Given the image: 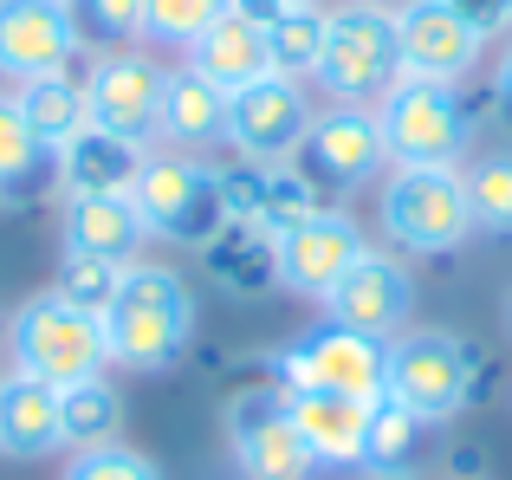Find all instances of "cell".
Masks as SVG:
<instances>
[{
    "instance_id": "19",
    "label": "cell",
    "mask_w": 512,
    "mask_h": 480,
    "mask_svg": "<svg viewBox=\"0 0 512 480\" xmlns=\"http://www.w3.org/2000/svg\"><path fill=\"white\" fill-rule=\"evenodd\" d=\"M143 156L150 150H137V143L85 124L78 137H65L59 150H52V182H59V195H130Z\"/></svg>"
},
{
    "instance_id": "24",
    "label": "cell",
    "mask_w": 512,
    "mask_h": 480,
    "mask_svg": "<svg viewBox=\"0 0 512 480\" xmlns=\"http://www.w3.org/2000/svg\"><path fill=\"white\" fill-rule=\"evenodd\" d=\"M13 104H20L26 130H33L46 150H59L65 137H78V130L91 124V117H85V85H78L72 72H46V78L13 85Z\"/></svg>"
},
{
    "instance_id": "1",
    "label": "cell",
    "mask_w": 512,
    "mask_h": 480,
    "mask_svg": "<svg viewBox=\"0 0 512 480\" xmlns=\"http://www.w3.org/2000/svg\"><path fill=\"white\" fill-rule=\"evenodd\" d=\"M104 351L124 370H169L195 344V292L163 260H130L117 299L104 305Z\"/></svg>"
},
{
    "instance_id": "3",
    "label": "cell",
    "mask_w": 512,
    "mask_h": 480,
    "mask_svg": "<svg viewBox=\"0 0 512 480\" xmlns=\"http://www.w3.org/2000/svg\"><path fill=\"white\" fill-rule=\"evenodd\" d=\"M130 202H137L150 240H169V247H208L214 234L227 228V195H221V169L201 163V156H163L150 150L130 182Z\"/></svg>"
},
{
    "instance_id": "18",
    "label": "cell",
    "mask_w": 512,
    "mask_h": 480,
    "mask_svg": "<svg viewBox=\"0 0 512 480\" xmlns=\"http://www.w3.org/2000/svg\"><path fill=\"white\" fill-rule=\"evenodd\" d=\"M59 247L85 253V260L130 266L143 247H150V228H143V215H137L130 195H65L59 202Z\"/></svg>"
},
{
    "instance_id": "22",
    "label": "cell",
    "mask_w": 512,
    "mask_h": 480,
    "mask_svg": "<svg viewBox=\"0 0 512 480\" xmlns=\"http://www.w3.org/2000/svg\"><path fill=\"white\" fill-rule=\"evenodd\" d=\"M182 65H195V72L208 78V85H221V91L253 85V78L273 72V59H266V26L240 20V13H221V20L182 52Z\"/></svg>"
},
{
    "instance_id": "33",
    "label": "cell",
    "mask_w": 512,
    "mask_h": 480,
    "mask_svg": "<svg viewBox=\"0 0 512 480\" xmlns=\"http://www.w3.org/2000/svg\"><path fill=\"white\" fill-rule=\"evenodd\" d=\"M59 480H163L143 448H124V442H104V448H78L72 461H65Z\"/></svg>"
},
{
    "instance_id": "12",
    "label": "cell",
    "mask_w": 512,
    "mask_h": 480,
    "mask_svg": "<svg viewBox=\"0 0 512 480\" xmlns=\"http://www.w3.org/2000/svg\"><path fill=\"white\" fill-rule=\"evenodd\" d=\"M292 163H299L318 189H338V195L363 189V182H376L389 169L383 124H376L370 104H331V111L312 117V130H305V143H299Z\"/></svg>"
},
{
    "instance_id": "32",
    "label": "cell",
    "mask_w": 512,
    "mask_h": 480,
    "mask_svg": "<svg viewBox=\"0 0 512 480\" xmlns=\"http://www.w3.org/2000/svg\"><path fill=\"white\" fill-rule=\"evenodd\" d=\"M415 442H422V422L409 416L402 403H376V416H370V455H363V468L370 474H402V461L415 455Z\"/></svg>"
},
{
    "instance_id": "39",
    "label": "cell",
    "mask_w": 512,
    "mask_h": 480,
    "mask_svg": "<svg viewBox=\"0 0 512 480\" xmlns=\"http://www.w3.org/2000/svg\"><path fill=\"white\" fill-rule=\"evenodd\" d=\"M286 7H299V0H286Z\"/></svg>"
},
{
    "instance_id": "15",
    "label": "cell",
    "mask_w": 512,
    "mask_h": 480,
    "mask_svg": "<svg viewBox=\"0 0 512 480\" xmlns=\"http://www.w3.org/2000/svg\"><path fill=\"white\" fill-rule=\"evenodd\" d=\"M363 247H370V240H363L357 221L338 215V208H318V215H305L299 228H286V234L273 240L279 286L299 292V299H318V305H325V292L350 273V260H357Z\"/></svg>"
},
{
    "instance_id": "9",
    "label": "cell",
    "mask_w": 512,
    "mask_h": 480,
    "mask_svg": "<svg viewBox=\"0 0 512 480\" xmlns=\"http://www.w3.org/2000/svg\"><path fill=\"white\" fill-rule=\"evenodd\" d=\"M312 98H305L299 78H253V85L227 91V124H221V143L240 156V163H292L305 143V130H312Z\"/></svg>"
},
{
    "instance_id": "6",
    "label": "cell",
    "mask_w": 512,
    "mask_h": 480,
    "mask_svg": "<svg viewBox=\"0 0 512 480\" xmlns=\"http://www.w3.org/2000/svg\"><path fill=\"white\" fill-rule=\"evenodd\" d=\"M376 221L402 253H454L474 234L467 215L461 169H428V163H389L376 189Z\"/></svg>"
},
{
    "instance_id": "40",
    "label": "cell",
    "mask_w": 512,
    "mask_h": 480,
    "mask_svg": "<svg viewBox=\"0 0 512 480\" xmlns=\"http://www.w3.org/2000/svg\"><path fill=\"white\" fill-rule=\"evenodd\" d=\"M461 480H474V474H461Z\"/></svg>"
},
{
    "instance_id": "17",
    "label": "cell",
    "mask_w": 512,
    "mask_h": 480,
    "mask_svg": "<svg viewBox=\"0 0 512 480\" xmlns=\"http://www.w3.org/2000/svg\"><path fill=\"white\" fill-rule=\"evenodd\" d=\"M286 409H292V429L312 448L318 468H363L376 403H363V396H331V390H286Z\"/></svg>"
},
{
    "instance_id": "41",
    "label": "cell",
    "mask_w": 512,
    "mask_h": 480,
    "mask_svg": "<svg viewBox=\"0 0 512 480\" xmlns=\"http://www.w3.org/2000/svg\"><path fill=\"white\" fill-rule=\"evenodd\" d=\"M383 7H389V0H383Z\"/></svg>"
},
{
    "instance_id": "25",
    "label": "cell",
    "mask_w": 512,
    "mask_h": 480,
    "mask_svg": "<svg viewBox=\"0 0 512 480\" xmlns=\"http://www.w3.org/2000/svg\"><path fill=\"white\" fill-rule=\"evenodd\" d=\"M208 273L221 279L227 292H266L279 286V266H273V234L253 228V221H227L221 234L208 240Z\"/></svg>"
},
{
    "instance_id": "7",
    "label": "cell",
    "mask_w": 512,
    "mask_h": 480,
    "mask_svg": "<svg viewBox=\"0 0 512 480\" xmlns=\"http://www.w3.org/2000/svg\"><path fill=\"white\" fill-rule=\"evenodd\" d=\"M474 344L454 338V331H402L389 338V357H383V396L402 403L415 422H448L467 409L474 396Z\"/></svg>"
},
{
    "instance_id": "31",
    "label": "cell",
    "mask_w": 512,
    "mask_h": 480,
    "mask_svg": "<svg viewBox=\"0 0 512 480\" xmlns=\"http://www.w3.org/2000/svg\"><path fill=\"white\" fill-rule=\"evenodd\" d=\"M117 286H124V266L85 260V253H65L59 273H52V292H59L65 305H78V312H91V318H104V305L117 299Z\"/></svg>"
},
{
    "instance_id": "5",
    "label": "cell",
    "mask_w": 512,
    "mask_h": 480,
    "mask_svg": "<svg viewBox=\"0 0 512 480\" xmlns=\"http://www.w3.org/2000/svg\"><path fill=\"white\" fill-rule=\"evenodd\" d=\"M318 85L331 104H376L402 78V46H396V7L383 0H344L325 20V52H318Z\"/></svg>"
},
{
    "instance_id": "2",
    "label": "cell",
    "mask_w": 512,
    "mask_h": 480,
    "mask_svg": "<svg viewBox=\"0 0 512 480\" xmlns=\"http://www.w3.org/2000/svg\"><path fill=\"white\" fill-rule=\"evenodd\" d=\"M7 351H13V370L52 383V390H72V383H91L104 377L111 351H104V325L78 305H65L59 292H33L20 312L7 318Z\"/></svg>"
},
{
    "instance_id": "8",
    "label": "cell",
    "mask_w": 512,
    "mask_h": 480,
    "mask_svg": "<svg viewBox=\"0 0 512 480\" xmlns=\"http://www.w3.org/2000/svg\"><path fill=\"white\" fill-rule=\"evenodd\" d=\"M383 338H363L350 325H305L286 351L273 357L279 390H331V396H363V403H383Z\"/></svg>"
},
{
    "instance_id": "20",
    "label": "cell",
    "mask_w": 512,
    "mask_h": 480,
    "mask_svg": "<svg viewBox=\"0 0 512 480\" xmlns=\"http://www.w3.org/2000/svg\"><path fill=\"white\" fill-rule=\"evenodd\" d=\"M221 124H227V91L208 85L195 65H169L163 72V124H156V143L195 156L208 143H221Z\"/></svg>"
},
{
    "instance_id": "36",
    "label": "cell",
    "mask_w": 512,
    "mask_h": 480,
    "mask_svg": "<svg viewBox=\"0 0 512 480\" xmlns=\"http://www.w3.org/2000/svg\"><path fill=\"white\" fill-rule=\"evenodd\" d=\"M493 117L512 130V39H506V52H500V65H493Z\"/></svg>"
},
{
    "instance_id": "13",
    "label": "cell",
    "mask_w": 512,
    "mask_h": 480,
    "mask_svg": "<svg viewBox=\"0 0 512 480\" xmlns=\"http://www.w3.org/2000/svg\"><path fill=\"white\" fill-rule=\"evenodd\" d=\"M409 312H415L409 266H402L396 253H376V247H363L357 260H350V273L325 292V318L331 325H350V331L383 338V344L409 331Z\"/></svg>"
},
{
    "instance_id": "30",
    "label": "cell",
    "mask_w": 512,
    "mask_h": 480,
    "mask_svg": "<svg viewBox=\"0 0 512 480\" xmlns=\"http://www.w3.org/2000/svg\"><path fill=\"white\" fill-rule=\"evenodd\" d=\"M221 13H227V0H143V39L169 46V52H188Z\"/></svg>"
},
{
    "instance_id": "23",
    "label": "cell",
    "mask_w": 512,
    "mask_h": 480,
    "mask_svg": "<svg viewBox=\"0 0 512 480\" xmlns=\"http://www.w3.org/2000/svg\"><path fill=\"white\" fill-rule=\"evenodd\" d=\"M46 189H59L52 182V150L26 130L13 91H0V202H33Z\"/></svg>"
},
{
    "instance_id": "21",
    "label": "cell",
    "mask_w": 512,
    "mask_h": 480,
    "mask_svg": "<svg viewBox=\"0 0 512 480\" xmlns=\"http://www.w3.org/2000/svg\"><path fill=\"white\" fill-rule=\"evenodd\" d=\"M0 455H13V461L59 455V390L26 377V370L0 377Z\"/></svg>"
},
{
    "instance_id": "11",
    "label": "cell",
    "mask_w": 512,
    "mask_h": 480,
    "mask_svg": "<svg viewBox=\"0 0 512 480\" xmlns=\"http://www.w3.org/2000/svg\"><path fill=\"white\" fill-rule=\"evenodd\" d=\"M78 85H85V117L98 130L137 143V150L156 143V124H163V65L150 52H98Z\"/></svg>"
},
{
    "instance_id": "16",
    "label": "cell",
    "mask_w": 512,
    "mask_h": 480,
    "mask_svg": "<svg viewBox=\"0 0 512 480\" xmlns=\"http://www.w3.org/2000/svg\"><path fill=\"white\" fill-rule=\"evenodd\" d=\"M396 46H402V78L461 85V78L480 65L487 39H480L448 0H402L396 7Z\"/></svg>"
},
{
    "instance_id": "35",
    "label": "cell",
    "mask_w": 512,
    "mask_h": 480,
    "mask_svg": "<svg viewBox=\"0 0 512 480\" xmlns=\"http://www.w3.org/2000/svg\"><path fill=\"white\" fill-rule=\"evenodd\" d=\"M454 13H461L467 26H474L480 39H500V33H512V0H448Z\"/></svg>"
},
{
    "instance_id": "37",
    "label": "cell",
    "mask_w": 512,
    "mask_h": 480,
    "mask_svg": "<svg viewBox=\"0 0 512 480\" xmlns=\"http://www.w3.org/2000/svg\"><path fill=\"white\" fill-rule=\"evenodd\" d=\"M370 480H402V474H370Z\"/></svg>"
},
{
    "instance_id": "38",
    "label": "cell",
    "mask_w": 512,
    "mask_h": 480,
    "mask_svg": "<svg viewBox=\"0 0 512 480\" xmlns=\"http://www.w3.org/2000/svg\"><path fill=\"white\" fill-rule=\"evenodd\" d=\"M0 344H7V318H0Z\"/></svg>"
},
{
    "instance_id": "42",
    "label": "cell",
    "mask_w": 512,
    "mask_h": 480,
    "mask_svg": "<svg viewBox=\"0 0 512 480\" xmlns=\"http://www.w3.org/2000/svg\"><path fill=\"white\" fill-rule=\"evenodd\" d=\"M506 312H512V305H506Z\"/></svg>"
},
{
    "instance_id": "14",
    "label": "cell",
    "mask_w": 512,
    "mask_h": 480,
    "mask_svg": "<svg viewBox=\"0 0 512 480\" xmlns=\"http://www.w3.org/2000/svg\"><path fill=\"white\" fill-rule=\"evenodd\" d=\"M85 52L72 0H0V78L26 85V78L65 72Z\"/></svg>"
},
{
    "instance_id": "10",
    "label": "cell",
    "mask_w": 512,
    "mask_h": 480,
    "mask_svg": "<svg viewBox=\"0 0 512 480\" xmlns=\"http://www.w3.org/2000/svg\"><path fill=\"white\" fill-rule=\"evenodd\" d=\"M221 429H227V448H234V468L247 480H312L318 474L312 448L292 429V409L279 383H253V390L227 396Z\"/></svg>"
},
{
    "instance_id": "29",
    "label": "cell",
    "mask_w": 512,
    "mask_h": 480,
    "mask_svg": "<svg viewBox=\"0 0 512 480\" xmlns=\"http://www.w3.org/2000/svg\"><path fill=\"white\" fill-rule=\"evenodd\" d=\"M467 215L480 234H512V150H487L461 169Z\"/></svg>"
},
{
    "instance_id": "28",
    "label": "cell",
    "mask_w": 512,
    "mask_h": 480,
    "mask_svg": "<svg viewBox=\"0 0 512 480\" xmlns=\"http://www.w3.org/2000/svg\"><path fill=\"white\" fill-rule=\"evenodd\" d=\"M318 208H325V202H318V182L305 176L299 163H266L260 169V195H253V215L247 221L279 240L286 228H299L305 215H318Z\"/></svg>"
},
{
    "instance_id": "27",
    "label": "cell",
    "mask_w": 512,
    "mask_h": 480,
    "mask_svg": "<svg viewBox=\"0 0 512 480\" xmlns=\"http://www.w3.org/2000/svg\"><path fill=\"white\" fill-rule=\"evenodd\" d=\"M325 20L331 7H318V0H299V7H286L279 20H266V59H273L279 78H312L318 72V52H325Z\"/></svg>"
},
{
    "instance_id": "26",
    "label": "cell",
    "mask_w": 512,
    "mask_h": 480,
    "mask_svg": "<svg viewBox=\"0 0 512 480\" xmlns=\"http://www.w3.org/2000/svg\"><path fill=\"white\" fill-rule=\"evenodd\" d=\"M117 422H124V396L104 377L59 390V448H72V455L78 448H104L117 442Z\"/></svg>"
},
{
    "instance_id": "4",
    "label": "cell",
    "mask_w": 512,
    "mask_h": 480,
    "mask_svg": "<svg viewBox=\"0 0 512 480\" xmlns=\"http://www.w3.org/2000/svg\"><path fill=\"white\" fill-rule=\"evenodd\" d=\"M383 124L389 163H428V169H461L467 143H474V111H467L461 85H435V78H396L383 98L370 104Z\"/></svg>"
},
{
    "instance_id": "34",
    "label": "cell",
    "mask_w": 512,
    "mask_h": 480,
    "mask_svg": "<svg viewBox=\"0 0 512 480\" xmlns=\"http://www.w3.org/2000/svg\"><path fill=\"white\" fill-rule=\"evenodd\" d=\"M78 33L104 39V46H124V39H143V0H72Z\"/></svg>"
}]
</instances>
